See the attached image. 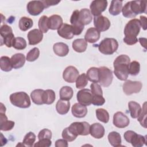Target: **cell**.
Listing matches in <instances>:
<instances>
[{
	"mask_svg": "<svg viewBox=\"0 0 147 147\" xmlns=\"http://www.w3.org/2000/svg\"><path fill=\"white\" fill-rule=\"evenodd\" d=\"M52 145L51 139H41L34 144L33 145L35 147H49Z\"/></svg>",
	"mask_w": 147,
	"mask_h": 147,
	"instance_id": "obj_50",
	"label": "cell"
},
{
	"mask_svg": "<svg viewBox=\"0 0 147 147\" xmlns=\"http://www.w3.org/2000/svg\"><path fill=\"white\" fill-rule=\"evenodd\" d=\"M113 124L118 128L127 127L130 123L129 118L122 112L118 111L113 115Z\"/></svg>",
	"mask_w": 147,
	"mask_h": 147,
	"instance_id": "obj_17",
	"label": "cell"
},
{
	"mask_svg": "<svg viewBox=\"0 0 147 147\" xmlns=\"http://www.w3.org/2000/svg\"><path fill=\"white\" fill-rule=\"evenodd\" d=\"M44 91V90L42 89H36L31 92L30 97L34 103L37 105L44 104L42 99Z\"/></svg>",
	"mask_w": 147,
	"mask_h": 147,
	"instance_id": "obj_32",
	"label": "cell"
},
{
	"mask_svg": "<svg viewBox=\"0 0 147 147\" xmlns=\"http://www.w3.org/2000/svg\"><path fill=\"white\" fill-rule=\"evenodd\" d=\"M107 7V1L106 0H95L92 1L90 8L92 15L98 16L104 11Z\"/></svg>",
	"mask_w": 147,
	"mask_h": 147,
	"instance_id": "obj_13",
	"label": "cell"
},
{
	"mask_svg": "<svg viewBox=\"0 0 147 147\" xmlns=\"http://www.w3.org/2000/svg\"><path fill=\"white\" fill-rule=\"evenodd\" d=\"M10 101L14 106L22 109L28 108L31 105L29 95L23 91L11 94L10 95Z\"/></svg>",
	"mask_w": 147,
	"mask_h": 147,
	"instance_id": "obj_3",
	"label": "cell"
},
{
	"mask_svg": "<svg viewBox=\"0 0 147 147\" xmlns=\"http://www.w3.org/2000/svg\"><path fill=\"white\" fill-rule=\"evenodd\" d=\"M91 91L92 95H100L103 96L102 89L98 83H92L90 85Z\"/></svg>",
	"mask_w": 147,
	"mask_h": 147,
	"instance_id": "obj_48",
	"label": "cell"
},
{
	"mask_svg": "<svg viewBox=\"0 0 147 147\" xmlns=\"http://www.w3.org/2000/svg\"><path fill=\"white\" fill-rule=\"evenodd\" d=\"M142 86L141 82L128 80L123 84L122 89L126 95H130L132 94L138 93L141 91Z\"/></svg>",
	"mask_w": 147,
	"mask_h": 147,
	"instance_id": "obj_10",
	"label": "cell"
},
{
	"mask_svg": "<svg viewBox=\"0 0 147 147\" xmlns=\"http://www.w3.org/2000/svg\"><path fill=\"white\" fill-rule=\"evenodd\" d=\"M70 102L69 100L59 99L56 105V110L60 115L66 114L69 110Z\"/></svg>",
	"mask_w": 147,
	"mask_h": 147,
	"instance_id": "obj_28",
	"label": "cell"
},
{
	"mask_svg": "<svg viewBox=\"0 0 147 147\" xmlns=\"http://www.w3.org/2000/svg\"><path fill=\"white\" fill-rule=\"evenodd\" d=\"M88 84V79L86 74L83 73L79 75L76 80V87L77 88H83Z\"/></svg>",
	"mask_w": 147,
	"mask_h": 147,
	"instance_id": "obj_44",
	"label": "cell"
},
{
	"mask_svg": "<svg viewBox=\"0 0 147 147\" xmlns=\"http://www.w3.org/2000/svg\"><path fill=\"white\" fill-rule=\"evenodd\" d=\"M140 29L141 24L139 20L133 18L130 20L124 28L125 37H137L140 32Z\"/></svg>",
	"mask_w": 147,
	"mask_h": 147,
	"instance_id": "obj_7",
	"label": "cell"
},
{
	"mask_svg": "<svg viewBox=\"0 0 147 147\" xmlns=\"http://www.w3.org/2000/svg\"><path fill=\"white\" fill-rule=\"evenodd\" d=\"M15 123L12 121H9L6 116L5 113H0V129L2 131H9L11 130L14 126Z\"/></svg>",
	"mask_w": 147,
	"mask_h": 147,
	"instance_id": "obj_26",
	"label": "cell"
},
{
	"mask_svg": "<svg viewBox=\"0 0 147 147\" xmlns=\"http://www.w3.org/2000/svg\"><path fill=\"white\" fill-rule=\"evenodd\" d=\"M100 32L95 28H90L87 29L84 35V40L90 43H95L99 40Z\"/></svg>",
	"mask_w": 147,
	"mask_h": 147,
	"instance_id": "obj_21",
	"label": "cell"
},
{
	"mask_svg": "<svg viewBox=\"0 0 147 147\" xmlns=\"http://www.w3.org/2000/svg\"><path fill=\"white\" fill-rule=\"evenodd\" d=\"M26 40L21 37H15L12 47L17 50H23L26 47Z\"/></svg>",
	"mask_w": 147,
	"mask_h": 147,
	"instance_id": "obj_41",
	"label": "cell"
},
{
	"mask_svg": "<svg viewBox=\"0 0 147 147\" xmlns=\"http://www.w3.org/2000/svg\"><path fill=\"white\" fill-rule=\"evenodd\" d=\"M108 140L113 146H121L122 139L121 134L117 131H111L108 134Z\"/></svg>",
	"mask_w": 147,
	"mask_h": 147,
	"instance_id": "obj_33",
	"label": "cell"
},
{
	"mask_svg": "<svg viewBox=\"0 0 147 147\" xmlns=\"http://www.w3.org/2000/svg\"><path fill=\"white\" fill-rule=\"evenodd\" d=\"M92 94L90 90L84 88L79 91L76 95L77 100L79 103L88 106L92 103Z\"/></svg>",
	"mask_w": 147,
	"mask_h": 147,
	"instance_id": "obj_12",
	"label": "cell"
},
{
	"mask_svg": "<svg viewBox=\"0 0 147 147\" xmlns=\"http://www.w3.org/2000/svg\"><path fill=\"white\" fill-rule=\"evenodd\" d=\"M33 25V20L27 17H22L19 20V28L22 31H26Z\"/></svg>",
	"mask_w": 147,
	"mask_h": 147,
	"instance_id": "obj_36",
	"label": "cell"
},
{
	"mask_svg": "<svg viewBox=\"0 0 147 147\" xmlns=\"http://www.w3.org/2000/svg\"><path fill=\"white\" fill-rule=\"evenodd\" d=\"M140 71V64L137 61H133L130 63L128 68L129 74L131 76L137 75Z\"/></svg>",
	"mask_w": 147,
	"mask_h": 147,
	"instance_id": "obj_42",
	"label": "cell"
},
{
	"mask_svg": "<svg viewBox=\"0 0 147 147\" xmlns=\"http://www.w3.org/2000/svg\"><path fill=\"white\" fill-rule=\"evenodd\" d=\"M25 56L24 54L18 53L13 55L11 57V61L13 67L14 69H18L24 66L25 63Z\"/></svg>",
	"mask_w": 147,
	"mask_h": 147,
	"instance_id": "obj_25",
	"label": "cell"
},
{
	"mask_svg": "<svg viewBox=\"0 0 147 147\" xmlns=\"http://www.w3.org/2000/svg\"><path fill=\"white\" fill-rule=\"evenodd\" d=\"M79 11L78 10H75L73 11L71 18L70 22L73 29L74 35H79L82 33L84 27L79 21Z\"/></svg>",
	"mask_w": 147,
	"mask_h": 147,
	"instance_id": "obj_11",
	"label": "cell"
},
{
	"mask_svg": "<svg viewBox=\"0 0 147 147\" xmlns=\"http://www.w3.org/2000/svg\"><path fill=\"white\" fill-rule=\"evenodd\" d=\"M146 39L145 38H139V42H140L141 45L144 47L145 49H146Z\"/></svg>",
	"mask_w": 147,
	"mask_h": 147,
	"instance_id": "obj_56",
	"label": "cell"
},
{
	"mask_svg": "<svg viewBox=\"0 0 147 147\" xmlns=\"http://www.w3.org/2000/svg\"><path fill=\"white\" fill-rule=\"evenodd\" d=\"M94 25L99 32H105L109 29L111 25L110 20L106 17L99 15L94 18Z\"/></svg>",
	"mask_w": 147,
	"mask_h": 147,
	"instance_id": "obj_15",
	"label": "cell"
},
{
	"mask_svg": "<svg viewBox=\"0 0 147 147\" xmlns=\"http://www.w3.org/2000/svg\"><path fill=\"white\" fill-rule=\"evenodd\" d=\"M63 25L61 17L57 14H54L48 17V28L49 29H58Z\"/></svg>",
	"mask_w": 147,
	"mask_h": 147,
	"instance_id": "obj_24",
	"label": "cell"
},
{
	"mask_svg": "<svg viewBox=\"0 0 147 147\" xmlns=\"http://www.w3.org/2000/svg\"><path fill=\"white\" fill-rule=\"evenodd\" d=\"M52 131L48 129H44L40 131L38 134V139L41 140V139H51L52 138Z\"/></svg>",
	"mask_w": 147,
	"mask_h": 147,
	"instance_id": "obj_49",
	"label": "cell"
},
{
	"mask_svg": "<svg viewBox=\"0 0 147 147\" xmlns=\"http://www.w3.org/2000/svg\"><path fill=\"white\" fill-rule=\"evenodd\" d=\"M118 48V42L113 38H105L98 45L99 52L106 55L113 54Z\"/></svg>",
	"mask_w": 147,
	"mask_h": 147,
	"instance_id": "obj_4",
	"label": "cell"
},
{
	"mask_svg": "<svg viewBox=\"0 0 147 147\" xmlns=\"http://www.w3.org/2000/svg\"><path fill=\"white\" fill-rule=\"evenodd\" d=\"M76 136H87L90 134V125L87 122H75L68 126Z\"/></svg>",
	"mask_w": 147,
	"mask_h": 147,
	"instance_id": "obj_8",
	"label": "cell"
},
{
	"mask_svg": "<svg viewBox=\"0 0 147 147\" xmlns=\"http://www.w3.org/2000/svg\"><path fill=\"white\" fill-rule=\"evenodd\" d=\"M122 15L126 18H134L137 15L146 13V1L127 2L122 9Z\"/></svg>",
	"mask_w": 147,
	"mask_h": 147,
	"instance_id": "obj_2",
	"label": "cell"
},
{
	"mask_svg": "<svg viewBox=\"0 0 147 147\" xmlns=\"http://www.w3.org/2000/svg\"><path fill=\"white\" fill-rule=\"evenodd\" d=\"M0 67L2 71L5 72L10 71L13 67L11 58H9L8 56H3L0 58Z\"/></svg>",
	"mask_w": 147,
	"mask_h": 147,
	"instance_id": "obj_37",
	"label": "cell"
},
{
	"mask_svg": "<svg viewBox=\"0 0 147 147\" xmlns=\"http://www.w3.org/2000/svg\"><path fill=\"white\" fill-rule=\"evenodd\" d=\"M123 137L125 140L129 143H130L134 147H141L145 144H146V136H143L138 134L132 130L126 131Z\"/></svg>",
	"mask_w": 147,
	"mask_h": 147,
	"instance_id": "obj_5",
	"label": "cell"
},
{
	"mask_svg": "<svg viewBox=\"0 0 147 147\" xmlns=\"http://www.w3.org/2000/svg\"><path fill=\"white\" fill-rule=\"evenodd\" d=\"M43 102L44 104L51 105L52 104L56 99L55 92L53 90L51 89L46 90L44 91L43 93Z\"/></svg>",
	"mask_w": 147,
	"mask_h": 147,
	"instance_id": "obj_38",
	"label": "cell"
},
{
	"mask_svg": "<svg viewBox=\"0 0 147 147\" xmlns=\"http://www.w3.org/2000/svg\"><path fill=\"white\" fill-rule=\"evenodd\" d=\"M123 41L127 45H132L136 44L138 42V38L137 37H125L123 38Z\"/></svg>",
	"mask_w": 147,
	"mask_h": 147,
	"instance_id": "obj_52",
	"label": "cell"
},
{
	"mask_svg": "<svg viewBox=\"0 0 147 147\" xmlns=\"http://www.w3.org/2000/svg\"><path fill=\"white\" fill-rule=\"evenodd\" d=\"M86 75L88 80L93 83L99 82V68L96 67H91L90 68L86 73Z\"/></svg>",
	"mask_w": 147,
	"mask_h": 147,
	"instance_id": "obj_35",
	"label": "cell"
},
{
	"mask_svg": "<svg viewBox=\"0 0 147 147\" xmlns=\"http://www.w3.org/2000/svg\"><path fill=\"white\" fill-rule=\"evenodd\" d=\"M53 50L54 53L60 57L65 56L69 52L68 46L64 42H57L53 46Z\"/></svg>",
	"mask_w": 147,
	"mask_h": 147,
	"instance_id": "obj_23",
	"label": "cell"
},
{
	"mask_svg": "<svg viewBox=\"0 0 147 147\" xmlns=\"http://www.w3.org/2000/svg\"><path fill=\"white\" fill-rule=\"evenodd\" d=\"M95 113L96 118L99 121L103 122L105 123H106L109 122L110 118L109 114L107 112V111L105 109L102 108L98 109L96 110Z\"/></svg>",
	"mask_w": 147,
	"mask_h": 147,
	"instance_id": "obj_39",
	"label": "cell"
},
{
	"mask_svg": "<svg viewBox=\"0 0 147 147\" xmlns=\"http://www.w3.org/2000/svg\"><path fill=\"white\" fill-rule=\"evenodd\" d=\"M36 136L34 134V133L32 131H29L25 136L22 143L25 146H32L34 145L33 144L36 141Z\"/></svg>",
	"mask_w": 147,
	"mask_h": 147,
	"instance_id": "obj_43",
	"label": "cell"
},
{
	"mask_svg": "<svg viewBox=\"0 0 147 147\" xmlns=\"http://www.w3.org/2000/svg\"><path fill=\"white\" fill-rule=\"evenodd\" d=\"M72 47L76 52H84L87 49V42L83 38L76 39L72 42Z\"/></svg>",
	"mask_w": 147,
	"mask_h": 147,
	"instance_id": "obj_29",
	"label": "cell"
},
{
	"mask_svg": "<svg viewBox=\"0 0 147 147\" xmlns=\"http://www.w3.org/2000/svg\"><path fill=\"white\" fill-rule=\"evenodd\" d=\"M0 34L1 39V45L5 44L8 48L11 47L15 38L11 28L5 24L2 25L0 29Z\"/></svg>",
	"mask_w": 147,
	"mask_h": 147,
	"instance_id": "obj_6",
	"label": "cell"
},
{
	"mask_svg": "<svg viewBox=\"0 0 147 147\" xmlns=\"http://www.w3.org/2000/svg\"><path fill=\"white\" fill-rule=\"evenodd\" d=\"M29 44L34 45L40 43L43 38V33L37 29L30 30L27 35Z\"/></svg>",
	"mask_w": 147,
	"mask_h": 147,
	"instance_id": "obj_18",
	"label": "cell"
},
{
	"mask_svg": "<svg viewBox=\"0 0 147 147\" xmlns=\"http://www.w3.org/2000/svg\"><path fill=\"white\" fill-rule=\"evenodd\" d=\"M146 102L144 103V106L140 115L137 117V120L140 123L141 125L145 128H146Z\"/></svg>",
	"mask_w": 147,
	"mask_h": 147,
	"instance_id": "obj_47",
	"label": "cell"
},
{
	"mask_svg": "<svg viewBox=\"0 0 147 147\" xmlns=\"http://www.w3.org/2000/svg\"><path fill=\"white\" fill-rule=\"evenodd\" d=\"M61 136H62V137L63 139H64L66 141H69V142H72V141H74L76 139V138L77 137V136H76L75 134H74L72 133V131L70 130L69 127L65 128L63 130Z\"/></svg>",
	"mask_w": 147,
	"mask_h": 147,
	"instance_id": "obj_46",
	"label": "cell"
},
{
	"mask_svg": "<svg viewBox=\"0 0 147 147\" xmlns=\"http://www.w3.org/2000/svg\"><path fill=\"white\" fill-rule=\"evenodd\" d=\"M58 34L63 38L70 40L74 37V32L71 25L63 24V25L57 29Z\"/></svg>",
	"mask_w": 147,
	"mask_h": 147,
	"instance_id": "obj_19",
	"label": "cell"
},
{
	"mask_svg": "<svg viewBox=\"0 0 147 147\" xmlns=\"http://www.w3.org/2000/svg\"><path fill=\"white\" fill-rule=\"evenodd\" d=\"M6 112V107L3 105L2 103H1V113H5Z\"/></svg>",
	"mask_w": 147,
	"mask_h": 147,
	"instance_id": "obj_57",
	"label": "cell"
},
{
	"mask_svg": "<svg viewBox=\"0 0 147 147\" xmlns=\"http://www.w3.org/2000/svg\"><path fill=\"white\" fill-rule=\"evenodd\" d=\"M99 83L105 87H109L111 84L113 79V71L104 66L99 67Z\"/></svg>",
	"mask_w": 147,
	"mask_h": 147,
	"instance_id": "obj_9",
	"label": "cell"
},
{
	"mask_svg": "<svg viewBox=\"0 0 147 147\" xmlns=\"http://www.w3.org/2000/svg\"><path fill=\"white\" fill-rule=\"evenodd\" d=\"M122 9V1L113 0L111 2V5L109 11L112 16H117L120 14Z\"/></svg>",
	"mask_w": 147,
	"mask_h": 147,
	"instance_id": "obj_31",
	"label": "cell"
},
{
	"mask_svg": "<svg viewBox=\"0 0 147 147\" xmlns=\"http://www.w3.org/2000/svg\"><path fill=\"white\" fill-rule=\"evenodd\" d=\"M128 107L131 117L137 118L141 111L140 105L135 101H130L128 103Z\"/></svg>",
	"mask_w": 147,
	"mask_h": 147,
	"instance_id": "obj_30",
	"label": "cell"
},
{
	"mask_svg": "<svg viewBox=\"0 0 147 147\" xmlns=\"http://www.w3.org/2000/svg\"><path fill=\"white\" fill-rule=\"evenodd\" d=\"M68 146L67 141L64 139H59L55 142V146L56 147H67Z\"/></svg>",
	"mask_w": 147,
	"mask_h": 147,
	"instance_id": "obj_53",
	"label": "cell"
},
{
	"mask_svg": "<svg viewBox=\"0 0 147 147\" xmlns=\"http://www.w3.org/2000/svg\"><path fill=\"white\" fill-rule=\"evenodd\" d=\"M105 102V99L103 96L93 95L92 104L95 106H102Z\"/></svg>",
	"mask_w": 147,
	"mask_h": 147,
	"instance_id": "obj_51",
	"label": "cell"
},
{
	"mask_svg": "<svg viewBox=\"0 0 147 147\" xmlns=\"http://www.w3.org/2000/svg\"><path fill=\"white\" fill-rule=\"evenodd\" d=\"M74 91L72 88L69 86H63L59 91V95L60 99L69 100L73 96Z\"/></svg>",
	"mask_w": 147,
	"mask_h": 147,
	"instance_id": "obj_34",
	"label": "cell"
},
{
	"mask_svg": "<svg viewBox=\"0 0 147 147\" xmlns=\"http://www.w3.org/2000/svg\"><path fill=\"white\" fill-rule=\"evenodd\" d=\"M140 24H141V26L142 27L144 30H146V17L143 16H140Z\"/></svg>",
	"mask_w": 147,
	"mask_h": 147,
	"instance_id": "obj_55",
	"label": "cell"
},
{
	"mask_svg": "<svg viewBox=\"0 0 147 147\" xmlns=\"http://www.w3.org/2000/svg\"><path fill=\"white\" fill-rule=\"evenodd\" d=\"M39 30L42 33H47L49 29L48 28V17L46 16H41L38 22Z\"/></svg>",
	"mask_w": 147,
	"mask_h": 147,
	"instance_id": "obj_40",
	"label": "cell"
},
{
	"mask_svg": "<svg viewBox=\"0 0 147 147\" xmlns=\"http://www.w3.org/2000/svg\"><path fill=\"white\" fill-rule=\"evenodd\" d=\"M42 3H44L45 8H48L50 6H53L56 5L59 3H60V1H42Z\"/></svg>",
	"mask_w": 147,
	"mask_h": 147,
	"instance_id": "obj_54",
	"label": "cell"
},
{
	"mask_svg": "<svg viewBox=\"0 0 147 147\" xmlns=\"http://www.w3.org/2000/svg\"><path fill=\"white\" fill-rule=\"evenodd\" d=\"M71 112L72 115L76 118H83L87 114V109L86 106L76 103L72 106Z\"/></svg>",
	"mask_w": 147,
	"mask_h": 147,
	"instance_id": "obj_22",
	"label": "cell"
},
{
	"mask_svg": "<svg viewBox=\"0 0 147 147\" xmlns=\"http://www.w3.org/2000/svg\"><path fill=\"white\" fill-rule=\"evenodd\" d=\"M79 71L74 66L67 67L63 71V79L69 83H74L79 76Z\"/></svg>",
	"mask_w": 147,
	"mask_h": 147,
	"instance_id": "obj_16",
	"label": "cell"
},
{
	"mask_svg": "<svg viewBox=\"0 0 147 147\" xmlns=\"http://www.w3.org/2000/svg\"><path fill=\"white\" fill-rule=\"evenodd\" d=\"M79 21L84 25H88L92 20V16L90 10L88 9L84 8L79 11Z\"/></svg>",
	"mask_w": 147,
	"mask_h": 147,
	"instance_id": "obj_27",
	"label": "cell"
},
{
	"mask_svg": "<svg viewBox=\"0 0 147 147\" xmlns=\"http://www.w3.org/2000/svg\"><path fill=\"white\" fill-rule=\"evenodd\" d=\"M1 136H2V137L1 138H3V140H2V139H1V146H3V142H4V144H5V145L7 143V140L5 138V137H3V134L1 133Z\"/></svg>",
	"mask_w": 147,
	"mask_h": 147,
	"instance_id": "obj_58",
	"label": "cell"
},
{
	"mask_svg": "<svg viewBox=\"0 0 147 147\" xmlns=\"http://www.w3.org/2000/svg\"><path fill=\"white\" fill-rule=\"evenodd\" d=\"M40 56L39 49L37 47L32 49L26 55V60L29 62H32L37 60Z\"/></svg>",
	"mask_w": 147,
	"mask_h": 147,
	"instance_id": "obj_45",
	"label": "cell"
},
{
	"mask_svg": "<svg viewBox=\"0 0 147 147\" xmlns=\"http://www.w3.org/2000/svg\"><path fill=\"white\" fill-rule=\"evenodd\" d=\"M26 9L30 15L36 16L43 11L45 7L42 1H32L28 3Z\"/></svg>",
	"mask_w": 147,
	"mask_h": 147,
	"instance_id": "obj_14",
	"label": "cell"
},
{
	"mask_svg": "<svg viewBox=\"0 0 147 147\" xmlns=\"http://www.w3.org/2000/svg\"><path fill=\"white\" fill-rule=\"evenodd\" d=\"M105 130L103 126L99 123H94L90 126V134L95 138H102L105 135Z\"/></svg>",
	"mask_w": 147,
	"mask_h": 147,
	"instance_id": "obj_20",
	"label": "cell"
},
{
	"mask_svg": "<svg viewBox=\"0 0 147 147\" xmlns=\"http://www.w3.org/2000/svg\"><path fill=\"white\" fill-rule=\"evenodd\" d=\"M130 63V57L126 55H121L114 61V73L119 80L122 81L127 80L129 75L128 68Z\"/></svg>",
	"mask_w": 147,
	"mask_h": 147,
	"instance_id": "obj_1",
	"label": "cell"
}]
</instances>
